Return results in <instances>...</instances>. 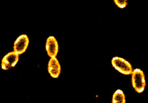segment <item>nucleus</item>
I'll return each instance as SVG.
<instances>
[{"label":"nucleus","instance_id":"nucleus-1","mask_svg":"<svg viewBox=\"0 0 148 103\" xmlns=\"http://www.w3.org/2000/svg\"><path fill=\"white\" fill-rule=\"evenodd\" d=\"M131 75L133 88L137 92L142 93L145 86V76L143 72L139 68H136L132 71Z\"/></svg>","mask_w":148,"mask_h":103},{"label":"nucleus","instance_id":"nucleus-2","mask_svg":"<svg viewBox=\"0 0 148 103\" xmlns=\"http://www.w3.org/2000/svg\"><path fill=\"white\" fill-rule=\"evenodd\" d=\"M112 66L118 71L125 75L131 74L132 68L131 65L128 61L119 57H114L112 59Z\"/></svg>","mask_w":148,"mask_h":103},{"label":"nucleus","instance_id":"nucleus-3","mask_svg":"<svg viewBox=\"0 0 148 103\" xmlns=\"http://www.w3.org/2000/svg\"><path fill=\"white\" fill-rule=\"evenodd\" d=\"M19 59V55L14 51L7 54L1 61V67L3 70H8L16 65Z\"/></svg>","mask_w":148,"mask_h":103},{"label":"nucleus","instance_id":"nucleus-4","mask_svg":"<svg viewBox=\"0 0 148 103\" xmlns=\"http://www.w3.org/2000/svg\"><path fill=\"white\" fill-rule=\"evenodd\" d=\"M29 43V39L25 34L20 35L14 44V52L18 55L24 53L27 49Z\"/></svg>","mask_w":148,"mask_h":103},{"label":"nucleus","instance_id":"nucleus-5","mask_svg":"<svg viewBox=\"0 0 148 103\" xmlns=\"http://www.w3.org/2000/svg\"><path fill=\"white\" fill-rule=\"evenodd\" d=\"M46 50L50 58H55L58 55L59 50L58 43L54 36H50L47 39Z\"/></svg>","mask_w":148,"mask_h":103},{"label":"nucleus","instance_id":"nucleus-6","mask_svg":"<svg viewBox=\"0 0 148 103\" xmlns=\"http://www.w3.org/2000/svg\"><path fill=\"white\" fill-rule=\"evenodd\" d=\"M47 69L48 72L53 78H56L59 76L61 72V67L56 57L51 58L49 60Z\"/></svg>","mask_w":148,"mask_h":103},{"label":"nucleus","instance_id":"nucleus-7","mask_svg":"<svg viewBox=\"0 0 148 103\" xmlns=\"http://www.w3.org/2000/svg\"><path fill=\"white\" fill-rule=\"evenodd\" d=\"M125 95L123 92L120 89L116 90L112 96V103H125Z\"/></svg>","mask_w":148,"mask_h":103},{"label":"nucleus","instance_id":"nucleus-8","mask_svg":"<svg viewBox=\"0 0 148 103\" xmlns=\"http://www.w3.org/2000/svg\"><path fill=\"white\" fill-rule=\"evenodd\" d=\"M114 2L119 8H125L128 3V1L126 0H114Z\"/></svg>","mask_w":148,"mask_h":103}]
</instances>
